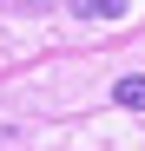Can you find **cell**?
Wrapping results in <instances>:
<instances>
[{"instance_id": "cell-1", "label": "cell", "mask_w": 145, "mask_h": 151, "mask_svg": "<svg viewBox=\"0 0 145 151\" xmlns=\"http://www.w3.org/2000/svg\"><path fill=\"white\" fill-rule=\"evenodd\" d=\"M132 0H72V13L79 20H112V13H125Z\"/></svg>"}, {"instance_id": "cell-2", "label": "cell", "mask_w": 145, "mask_h": 151, "mask_svg": "<svg viewBox=\"0 0 145 151\" xmlns=\"http://www.w3.org/2000/svg\"><path fill=\"white\" fill-rule=\"evenodd\" d=\"M112 99H119V105H132V112H145V79H119Z\"/></svg>"}]
</instances>
